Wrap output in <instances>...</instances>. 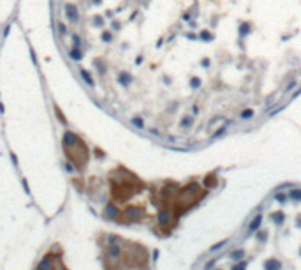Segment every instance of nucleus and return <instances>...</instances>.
<instances>
[{
    "mask_svg": "<svg viewBox=\"0 0 301 270\" xmlns=\"http://www.w3.org/2000/svg\"><path fill=\"white\" fill-rule=\"evenodd\" d=\"M280 268H282V265L278 260H268L264 263V270H280Z\"/></svg>",
    "mask_w": 301,
    "mask_h": 270,
    "instance_id": "f03ea898",
    "label": "nucleus"
},
{
    "mask_svg": "<svg viewBox=\"0 0 301 270\" xmlns=\"http://www.w3.org/2000/svg\"><path fill=\"white\" fill-rule=\"evenodd\" d=\"M299 254H301V249H299Z\"/></svg>",
    "mask_w": 301,
    "mask_h": 270,
    "instance_id": "a211bd4d",
    "label": "nucleus"
},
{
    "mask_svg": "<svg viewBox=\"0 0 301 270\" xmlns=\"http://www.w3.org/2000/svg\"><path fill=\"white\" fill-rule=\"evenodd\" d=\"M134 124H136V125H137V127H143V122H141L139 118H136V120H134Z\"/></svg>",
    "mask_w": 301,
    "mask_h": 270,
    "instance_id": "f3484780",
    "label": "nucleus"
},
{
    "mask_svg": "<svg viewBox=\"0 0 301 270\" xmlns=\"http://www.w3.org/2000/svg\"><path fill=\"white\" fill-rule=\"evenodd\" d=\"M271 221L277 222V224L284 222V212H273V214H271Z\"/></svg>",
    "mask_w": 301,
    "mask_h": 270,
    "instance_id": "39448f33",
    "label": "nucleus"
},
{
    "mask_svg": "<svg viewBox=\"0 0 301 270\" xmlns=\"http://www.w3.org/2000/svg\"><path fill=\"white\" fill-rule=\"evenodd\" d=\"M243 256H245V251H243V249H236L234 253H231V254H229V258H231L232 261H239Z\"/></svg>",
    "mask_w": 301,
    "mask_h": 270,
    "instance_id": "20e7f679",
    "label": "nucleus"
},
{
    "mask_svg": "<svg viewBox=\"0 0 301 270\" xmlns=\"http://www.w3.org/2000/svg\"><path fill=\"white\" fill-rule=\"evenodd\" d=\"M192 87H194V88H197V87H199V79H197V78L192 79Z\"/></svg>",
    "mask_w": 301,
    "mask_h": 270,
    "instance_id": "dca6fc26",
    "label": "nucleus"
},
{
    "mask_svg": "<svg viewBox=\"0 0 301 270\" xmlns=\"http://www.w3.org/2000/svg\"><path fill=\"white\" fill-rule=\"evenodd\" d=\"M241 117H243V118H250V117H252V111H250V110H248V111H243Z\"/></svg>",
    "mask_w": 301,
    "mask_h": 270,
    "instance_id": "4468645a",
    "label": "nucleus"
},
{
    "mask_svg": "<svg viewBox=\"0 0 301 270\" xmlns=\"http://www.w3.org/2000/svg\"><path fill=\"white\" fill-rule=\"evenodd\" d=\"M190 124H192V118H190V117H185V118L182 120V125H183V127H187V125H190Z\"/></svg>",
    "mask_w": 301,
    "mask_h": 270,
    "instance_id": "9b49d317",
    "label": "nucleus"
},
{
    "mask_svg": "<svg viewBox=\"0 0 301 270\" xmlns=\"http://www.w3.org/2000/svg\"><path fill=\"white\" fill-rule=\"evenodd\" d=\"M81 74L86 78V83H88V85H93V81H92V78H90V74H88V72H86V71H81Z\"/></svg>",
    "mask_w": 301,
    "mask_h": 270,
    "instance_id": "9d476101",
    "label": "nucleus"
},
{
    "mask_svg": "<svg viewBox=\"0 0 301 270\" xmlns=\"http://www.w3.org/2000/svg\"><path fill=\"white\" fill-rule=\"evenodd\" d=\"M289 198V194H282V192H278V194H275V199L278 201V203H285Z\"/></svg>",
    "mask_w": 301,
    "mask_h": 270,
    "instance_id": "0eeeda50",
    "label": "nucleus"
},
{
    "mask_svg": "<svg viewBox=\"0 0 301 270\" xmlns=\"http://www.w3.org/2000/svg\"><path fill=\"white\" fill-rule=\"evenodd\" d=\"M120 79H122V83H123V85H127V83L130 81V76H129V74H122V76H120Z\"/></svg>",
    "mask_w": 301,
    "mask_h": 270,
    "instance_id": "1a4fd4ad",
    "label": "nucleus"
},
{
    "mask_svg": "<svg viewBox=\"0 0 301 270\" xmlns=\"http://www.w3.org/2000/svg\"><path fill=\"white\" fill-rule=\"evenodd\" d=\"M65 13H67L70 21H76L77 20V13H76V7H74V6H67V7H65Z\"/></svg>",
    "mask_w": 301,
    "mask_h": 270,
    "instance_id": "7ed1b4c3",
    "label": "nucleus"
},
{
    "mask_svg": "<svg viewBox=\"0 0 301 270\" xmlns=\"http://www.w3.org/2000/svg\"><path fill=\"white\" fill-rule=\"evenodd\" d=\"M217 270H220V268H217Z\"/></svg>",
    "mask_w": 301,
    "mask_h": 270,
    "instance_id": "6ab92c4d",
    "label": "nucleus"
},
{
    "mask_svg": "<svg viewBox=\"0 0 301 270\" xmlns=\"http://www.w3.org/2000/svg\"><path fill=\"white\" fill-rule=\"evenodd\" d=\"M160 221L164 222V224L167 222V214H166V212H164V214H160Z\"/></svg>",
    "mask_w": 301,
    "mask_h": 270,
    "instance_id": "2eb2a0df",
    "label": "nucleus"
},
{
    "mask_svg": "<svg viewBox=\"0 0 301 270\" xmlns=\"http://www.w3.org/2000/svg\"><path fill=\"white\" fill-rule=\"evenodd\" d=\"M261 222H262V215L259 214V215H255V217L252 219L250 226H248V231L252 233V231H255V230H259V228H261Z\"/></svg>",
    "mask_w": 301,
    "mask_h": 270,
    "instance_id": "f257e3e1",
    "label": "nucleus"
},
{
    "mask_svg": "<svg viewBox=\"0 0 301 270\" xmlns=\"http://www.w3.org/2000/svg\"><path fill=\"white\" fill-rule=\"evenodd\" d=\"M70 53H72V58H76V60H77V58H81V55H79V51H77V50H72Z\"/></svg>",
    "mask_w": 301,
    "mask_h": 270,
    "instance_id": "ddd939ff",
    "label": "nucleus"
},
{
    "mask_svg": "<svg viewBox=\"0 0 301 270\" xmlns=\"http://www.w3.org/2000/svg\"><path fill=\"white\" fill-rule=\"evenodd\" d=\"M203 37H204V41H210L211 34H210V32H201V39H203Z\"/></svg>",
    "mask_w": 301,
    "mask_h": 270,
    "instance_id": "f8f14e48",
    "label": "nucleus"
},
{
    "mask_svg": "<svg viewBox=\"0 0 301 270\" xmlns=\"http://www.w3.org/2000/svg\"><path fill=\"white\" fill-rule=\"evenodd\" d=\"M231 270H246V263L245 261H238L236 265H232Z\"/></svg>",
    "mask_w": 301,
    "mask_h": 270,
    "instance_id": "6e6552de",
    "label": "nucleus"
},
{
    "mask_svg": "<svg viewBox=\"0 0 301 270\" xmlns=\"http://www.w3.org/2000/svg\"><path fill=\"white\" fill-rule=\"evenodd\" d=\"M289 198L294 199V201H299L301 199V189H292V191L289 192Z\"/></svg>",
    "mask_w": 301,
    "mask_h": 270,
    "instance_id": "423d86ee",
    "label": "nucleus"
}]
</instances>
